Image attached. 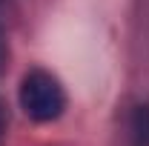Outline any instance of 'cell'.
<instances>
[{"label":"cell","mask_w":149,"mask_h":146,"mask_svg":"<svg viewBox=\"0 0 149 146\" xmlns=\"http://www.w3.org/2000/svg\"><path fill=\"white\" fill-rule=\"evenodd\" d=\"M17 100H20V109L26 112V117H32L35 123L57 120L66 109V92L60 86V80L43 69H32L20 80Z\"/></svg>","instance_id":"6da1fadb"},{"label":"cell","mask_w":149,"mask_h":146,"mask_svg":"<svg viewBox=\"0 0 149 146\" xmlns=\"http://www.w3.org/2000/svg\"><path fill=\"white\" fill-rule=\"evenodd\" d=\"M129 146H149V103H138L129 115Z\"/></svg>","instance_id":"7a4b0ae2"},{"label":"cell","mask_w":149,"mask_h":146,"mask_svg":"<svg viewBox=\"0 0 149 146\" xmlns=\"http://www.w3.org/2000/svg\"><path fill=\"white\" fill-rule=\"evenodd\" d=\"M3 126H6V112H3V103H0V135H3Z\"/></svg>","instance_id":"3957f363"},{"label":"cell","mask_w":149,"mask_h":146,"mask_svg":"<svg viewBox=\"0 0 149 146\" xmlns=\"http://www.w3.org/2000/svg\"><path fill=\"white\" fill-rule=\"evenodd\" d=\"M6 3L9 0H0V23H3V15H6Z\"/></svg>","instance_id":"277c9868"}]
</instances>
